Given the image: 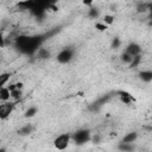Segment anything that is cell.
I'll return each mask as SVG.
<instances>
[{
	"label": "cell",
	"mask_w": 152,
	"mask_h": 152,
	"mask_svg": "<svg viewBox=\"0 0 152 152\" xmlns=\"http://www.w3.org/2000/svg\"><path fill=\"white\" fill-rule=\"evenodd\" d=\"M148 10L151 12V17H152V2H148Z\"/></svg>",
	"instance_id": "4316f807"
},
{
	"label": "cell",
	"mask_w": 152,
	"mask_h": 152,
	"mask_svg": "<svg viewBox=\"0 0 152 152\" xmlns=\"http://www.w3.org/2000/svg\"><path fill=\"white\" fill-rule=\"evenodd\" d=\"M119 94V97H120V101L124 103V104H131L132 102H135V99L132 96V94H129L128 91H125V90H119L118 91Z\"/></svg>",
	"instance_id": "8992f818"
},
{
	"label": "cell",
	"mask_w": 152,
	"mask_h": 152,
	"mask_svg": "<svg viewBox=\"0 0 152 152\" xmlns=\"http://www.w3.org/2000/svg\"><path fill=\"white\" fill-rule=\"evenodd\" d=\"M90 141H91L93 144H95V145H99V144H101V141H102V135H101L100 133H95V134L91 135Z\"/></svg>",
	"instance_id": "d6986e66"
},
{
	"label": "cell",
	"mask_w": 152,
	"mask_h": 152,
	"mask_svg": "<svg viewBox=\"0 0 152 152\" xmlns=\"http://www.w3.org/2000/svg\"><path fill=\"white\" fill-rule=\"evenodd\" d=\"M82 4H83L84 6H88L89 8H90V7H93V1H86V0H83V1H82Z\"/></svg>",
	"instance_id": "d4e9b609"
},
{
	"label": "cell",
	"mask_w": 152,
	"mask_h": 152,
	"mask_svg": "<svg viewBox=\"0 0 152 152\" xmlns=\"http://www.w3.org/2000/svg\"><path fill=\"white\" fill-rule=\"evenodd\" d=\"M127 53H129L132 57H135V56H139L141 53V46L138 44V43H129L127 46H126V50H125Z\"/></svg>",
	"instance_id": "5b68a950"
},
{
	"label": "cell",
	"mask_w": 152,
	"mask_h": 152,
	"mask_svg": "<svg viewBox=\"0 0 152 152\" xmlns=\"http://www.w3.org/2000/svg\"><path fill=\"white\" fill-rule=\"evenodd\" d=\"M21 96H23V90H20V89H15V90L11 91V99H13L15 101L21 99Z\"/></svg>",
	"instance_id": "ac0fdd59"
},
{
	"label": "cell",
	"mask_w": 152,
	"mask_h": 152,
	"mask_svg": "<svg viewBox=\"0 0 152 152\" xmlns=\"http://www.w3.org/2000/svg\"><path fill=\"white\" fill-rule=\"evenodd\" d=\"M71 139L74 140V142L78 146L81 145H84L86 142H89L90 139H91V133L88 128H81L78 131H76L72 135H71Z\"/></svg>",
	"instance_id": "6da1fadb"
},
{
	"label": "cell",
	"mask_w": 152,
	"mask_h": 152,
	"mask_svg": "<svg viewBox=\"0 0 152 152\" xmlns=\"http://www.w3.org/2000/svg\"><path fill=\"white\" fill-rule=\"evenodd\" d=\"M114 20H115V17L112 15V14H104L103 18H102V23H104L107 26L112 25L114 23Z\"/></svg>",
	"instance_id": "2e32d148"
},
{
	"label": "cell",
	"mask_w": 152,
	"mask_h": 152,
	"mask_svg": "<svg viewBox=\"0 0 152 152\" xmlns=\"http://www.w3.org/2000/svg\"><path fill=\"white\" fill-rule=\"evenodd\" d=\"M99 15H100V10L97 7L93 6V7H90L88 10V17L90 19H96V18H99Z\"/></svg>",
	"instance_id": "5bb4252c"
},
{
	"label": "cell",
	"mask_w": 152,
	"mask_h": 152,
	"mask_svg": "<svg viewBox=\"0 0 152 152\" xmlns=\"http://www.w3.org/2000/svg\"><path fill=\"white\" fill-rule=\"evenodd\" d=\"M74 49L72 48H65L63 50H61L56 57L57 62L61 64H68L71 62V59L74 58Z\"/></svg>",
	"instance_id": "3957f363"
},
{
	"label": "cell",
	"mask_w": 152,
	"mask_h": 152,
	"mask_svg": "<svg viewBox=\"0 0 152 152\" xmlns=\"http://www.w3.org/2000/svg\"><path fill=\"white\" fill-rule=\"evenodd\" d=\"M23 88H24V83L23 82H17V89L23 90Z\"/></svg>",
	"instance_id": "484cf974"
},
{
	"label": "cell",
	"mask_w": 152,
	"mask_h": 152,
	"mask_svg": "<svg viewBox=\"0 0 152 152\" xmlns=\"http://www.w3.org/2000/svg\"><path fill=\"white\" fill-rule=\"evenodd\" d=\"M116 148L120 151V152H133L135 150V146L133 144H128V142H122L120 141L116 146Z\"/></svg>",
	"instance_id": "9c48e42d"
},
{
	"label": "cell",
	"mask_w": 152,
	"mask_h": 152,
	"mask_svg": "<svg viewBox=\"0 0 152 152\" xmlns=\"http://www.w3.org/2000/svg\"><path fill=\"white\" fill-rule=\"evenodd\" d=\"M140 81L145 82V83H150L152 82V70H141L138 74Z\"/></svg>",
	"instance_id": "ba28073f"
},
{
	"label": "cell",
	"mask_w": 152,
	"mask_h": 152,
	"mask_svg": "<svg viewBox=\"0 0 152 152\" xmlns=\"http://www.w3.org/2000/svg\"><path fill=\"white\" fill-rule=\"evenodd\" d=\"M140 62H141V55L133 57V61H132V63L129 64V68H134V66H138V65L140 64Z\"/></svg>",
	"instance_id": "7402d4cb"
},
{
	"label": "cell",
	"mask_w": 152,
	"mask_h": 152,
	"mask_svg": "<svg viewBox=\"0 0 152 152\" xmlns=\"http://www.w3.org/2000/svg\"><path fill=\"white\" fill-rule=\"evenodd\" d=\"M70 140H71V135L69 133H62L53 139V146L58 151H64L65 148H68Z\"/></svg>",
	"instance_id": "7a4b0ae2"
},
{
	"label": "cell",
	"mask_w": 152,
	"mask_h": 152,
	"mask_svg": "<svg viewBox=\"0 0 152 152\" xmlns=\"http://www.w3.org/2000/svg\"><path fill=\"white\" fill-rule=\"evenodd\" d=\"M32 132H33V126H32L31 124H26V125L21 126V127L17 131V133H18L20 137H27V135H30Z\"/></svg>",
	"instance_id": "52a82bcc"
},
{
	"label": "cell",
	"mask_w": 152,
	"mask_h": 152,
	"mask_svg": "<svg viewBox=\"0 0 152 152\" xmlns=\"http://www.w3.org/2000/svg\"><path fill=\"white\" fill-rule=\"evenodd\" d=\"M37 57L39 58V59H49L50 57H51V52H50V50H48L46 48H43V46H40L39 49H38V51H37Z\"/></svg>",
	"instance_id": "8fae6325"
},
{
	"label": "cell",
	"mask_w": 152,
	"mask_h": 152,
	"mask_svg": "<svg viewBox=\"0 0 152 152\" xmlns=\"http://www.w3.org/2000/svg\"><path fill=\"white\" fill-rule=\"evenodd\" d=\"M11 99V90L8 87H2L0 88V100L2 102H8Z\"/></svg>",
	"instance_id": "7c38bea8"
},
{
	"label": "cell",
	"mask_w": 152,
	"mask_h": 152,
	"mask_svg": "<svg viewBox=\"0 0 152 152\" xmlns=\"http://www.w3.org/2000/svg\"><path fill=\"white\" fill-rule=\"evenodd\" d=\"M0 152H7L6 147H0Z\"/></svg>",
	"instance_id": "83f0119b"
},
{
	"label": "cell",
	"mask_w": 152,
	"mask_h": 152,
	"mask_svg": "<svg viewBox=\"0 0 152 152\" xmlns=\"http://www.w3.org/2000/svg\"><path fill=\"white\" fill-rule=\"evenodd\" d=\"M7 87H8V89H10L11 91H13V90L17 89V83H11V84H8Z\"/></svg>",
	"instance_id": "cb8c5ba5"
},
{
	"label": "cell",
	"mask_w": 152,
	"mask_h": 152,
	"mask_svg": "<svg viewBox=\"0 0 152 152\" xmlns=\"http://www.w3.org/2000/svg\"><path fill=\"white\" fill-rule=\"evenodd\" d=\"M138 12H146L148 10V2H139L137 5Z\"/></svg>",
	"instance_id": "44dd1931"
},
{
	"label": "cell",
	"mask_w": 152,
	"mask_h": 152,
	"mask_svg": "<svg viewBox=\"0 0 152 152\" xmlns=\"http://www.w3.org/2000/svg\"><path fill=\"white\" fill-rule=\"evenodd\" d=\"M14 107H15L14 102H4L0 106V119L1 120H6L12 114Z\"/></svg>",
	"instance_id": "277c9868"
},
{
	"label": "cell",
	"mask_w": 152,
	"mask_h": 152,
	"mask_svg": "<svg viewBox=\"0 0 152 152\" xmlns=\"http://www.w3.org/2000/svg\"><path fill=\"white\" fill-rule=\"evenodd\" d=\"M120 61H121V63L129 65V64L132 63V61H133V57H132L129 53H127L126 51H124V52L120 55Z\"/></svg>",
	"instance_id": "4fadbf2b"
},
{
	"label": "cell",
	"mask_w": 152,
	"mask_h": 152,
	"mask_svg": "<svg viewBox=\"0 0 152 152\" xmlns=\"http://www.w3.org/2000/svg\"><path fill=\"white\" fill-rule=\"evenodd\" d=\"M10 77H11V74L10 72H2L0 75V87H6L7 82L10 81Z\"/></svg>",
	"instance_id": "9a60e30c"
},
{
	"label": "cell",
	"mask_w": 152,
	"mask_h": 152,
	"mask_svg": "<svg viewBox=\"0 0 152 152\" xmlns=\"http://www.w3.org/2000/svg\"><path fill=\"white\" fill-rule=\"evenodd\" d=\"M37 112H38V109H37V107H30L26 112H25V114H24V116L25 118H27V119H30V118H33L36 114H37Z\"/></svg>",
	"instance_id": "e0dca14e"
},
{
	"label": "cell",
	"mask_w": 152,
	"mask_h": 152,
	"mask_svg": "<svg viewBox=\"0 0 152 152\" xmlns=\"http://www.w3.org/2000/svg\"><path fill=\"white\" fill-rule=\"evenodd\" d=\"M95 28H96L97 31H100V32H104V31L108 28V26H107L104 23H96V24H95Z\"/></svg>",
	"instance_id": "603a6c76"
},
{
	"label": "cell",
	"mask_w": 152,
	"mask_h": 152,
	"mask_svg": "<svg viewBox=\"0 0 152 152\" xmlns=\"http://www.w3.org/2000/svg\"><path fill=\"white\" fill-rule=\"evenodd\" d=\"M121 46V39L119 37H114L112 43H110V48L112 49H119Z\"/></svg>",
	"instance_id": "ffe728a7"
},
{
	"label": "cell",
	"mask_w": 152,
	"mask_h": 152,
	"mask_svg": "<svg viewBox=\"0 0 152 152\" xmlns=\"http://www.w3.org/2000/svg\"><path fill=\"white\" fill-rule=\"evenodd\" d=\"M138 139V133L135 132V131H133V132H128V133H126L125 135H124V138H122V142H128V144H133L135 140Z\"/></svg>",
	"instance_id": "30bf717a"
}]
</instances>
